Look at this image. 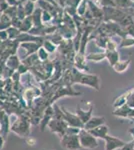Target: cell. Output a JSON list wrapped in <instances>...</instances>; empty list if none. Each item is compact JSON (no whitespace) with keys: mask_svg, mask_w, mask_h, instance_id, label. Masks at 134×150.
Returning a JSON list of instances; mask_svg holds the SVG:
<instances>
[{"mask_svg":"<svg viewBox=\"0 0 134 150\" xmlns=\"http://www.w3.org/2000/svg\"><path fill=\"white\" fill-rule=\"evenodd\" d=\"M43 47L46 49L48 53H52L56 50V44L52 42L51 40H44L43 42Z\"/></svg>","mask_w":134,"mask_h":150,"instance_id":"21","label":"cell"},{"mask_svg":"<svg viewBox=\"0 0 134 150\" xmlns=\"http://www.w3.org/2000/svg\"><path fill=\"white\" fill-rule=\"evenodd\" d=\"M12 25V19L7 14L3 13L0 17V30H6Z\"/></svg>","mask_w":134,"mask_h":150,"instance_id":"16","label":"cell"},{"mask_svg":"<svg viewBox=\"0 0 134 150\" xmlns=\"http://www.w3.org/2000/svg\"><path fill=\"white\" fill-rule=\"evenodd\" d=\"M37 56L40 61H46V60L48 59V52L46 51V49L44 47L40 46L37 51Z\"/></svg>","mask_w":134,"mask_h":150,"instance_id":"22","label":"cell"},{"mask_svg":"<svg viewBox=\"0 0 134 150\" xmlns=\"http://www.w3.org/2000/svg\"><path fill=\"white\" fill-rule=\"evenodd\" d=\"M41 44L36 42H22L21 43V47H23L24 49L27 51L26 56H29V54H33V53L37 52Z\"/></svg>","mask_w":134,"mask_h":150,"instance_id":"11","label":"cell"},{"mask_svg":"<svg viewBox=\"0 0 134 150\" xmlns=\"http://www.w3.org/2000/svg\"><path fill=\"white\" fill-rule=\"evenodd\" d=\"M130 119H131V120H132V121L134 122V117H132V118H130Z\"/></svg>","mask_w":134,"mask_h":150,"instance_id":"34","label":"cell"},{"mask_svg":"<svg viewBox=\"0 0 134 150\" xmlns=\"http://www.w3.org/2000/svg\"><path fill=\"white\" fill-rule=\"evenodd\" d=\"M10 130L20 137H28L30 134V121L25 116H19L10 125Z\"/></svg>","mask_w":134,"mask_h":150,"instance_id":"2","label":"cell"},{"mask_svg":"<svg viewBox=\"0 0 134 150\" xmlns=\"http://www.w3.org/2000/svg\"><path fill=\"white\" fill-rule=\"evenodd\" d=\"M53 114H54V109H52V107H48L45 111L42 120H40L41 130H44V127H46V125H48L49 121L53 118Z\"/></svg>","mask_w":134,"mask_h":150,"instance_id":"12","label":"cell"},{"mask_svg":"<svg viewBox=\"0 0 134 150\" xmlns=\"http://www.w3.org/2000/svg\"><path fill=\"white\" fill-rule=\"evenodd\" d=\"M60 144H61L63 148H65L66 150H79L82 148L79 141L78 134H64L63 136H61Z\"/></svg>","mask_w":134,"mask_h":150,"instance_id":"4","label":"cell"},{"mask_svg":"<svg viewBox=\"0 0 134 150\" xmlns=\"http://www.w3.org/2000/svg\"><path fill=\"white\" fill-rule=\"evenodd\" d=\"M4 141H5V138L0 134V150L3 148V145H4Z\"/></svg>","mask_w":134,"mask_h":150,"instance_id":"32","label":"cell"},{"mask_svg":"<svg viewBox=\"0 0 134 150\" xmlns=\"http://www.w3.org/2000/svg\"><path fill=\"white\" fill-rule=\"evenodd\" d=\"M47 126L49 127L51 132L56 133V134H58L61 137L65 134V132H66V129L68 128V124L63 118H61V119L52 118L49 121V123H48Z\"/></svg>","mask_w":134,"mask_h":150,"instance_id":"5","label":"cell"},{"mask_svg":"<svg viewBox=\"0 0 134 150\" xmlns=\"http://www.w3.org/2000/svg\"><path fill=\"white\" fill-rule=\"evenodd\" d=\"M134 44V39L133 38H130V39H126V38H124L122 40V42H121L120 44V47H128V46H132Z\"/></svg>","mask_w":134,"mask_h":150,"instance_id":"26","label":"cell"},{"mask_svg":"<svg viewBox=\"0 0 134 150\" xmlns=\"http://www.w3.org/2000/svg\"><path fill=\"white\" fill-rule=\"evenodd\" d=\"M120 150H134V140L128 142V143H125L120 148Z\"/></svg>","mask_w":134,"mask_h":150,"instance_id":"29","label":"cell"},{"mask_svg":"<svg viewBox=\"0 0 134 150\" xmlns=\"http://www.w3.org/2000/svg\"><path fill=\"white\" fill-rule=\"evenodd\" d=\"M126 101H127V93L123 94V95L119 96L118 98L115 99V101H114V103H113L114 108L116 109V108H119V107H121V106L125 105Z\"/></svg>","mask_w":134,"mask_h":150,"instance_id":"20","label":"cell"},{"mask_svg":"<svg viewBox=\"0 0 134 150\" xmlns=\"http://www.w3.org/2000/svg\"><path fill=\"white\" fill-rule=\"evenodd\" d=\"M33 26V19H32V15L26 16L25 18L22 20L21 22V26H20V31L21 32H28Z\"/></svg>","mask_w":134,"mask_h":150,"instance_id":"14","label":"cell"},{"mask_svg":"<svg viewBox=\"0 0 134 150\" xmlns=\"http://www.w3.org/2000/svg\"><path fill=\"white\" fill-rule=\"evenodd\" d=\"M88 131L93 135L94 137H96L97 139L100 138V139H104L105 137L108 135V126L105 124H102L100 126L96 127V128H93L91 130H88Z\"/></svg>","mask_w":134,"mask_h":150,"instance_id":"9","label":"cell"},{"mask_svg":"<svg viewBox=\"0 0 134 150\" xmlns=\"http://www.w3.org/2000/svg\"><path fill=\"white\" fill-rule=\"evenodd\" d=\"M106 58V52H97V53H90L86 56V60H90V61L99 62Z\"/></svg>","mask_w":134,"mask_h":150,"instance_id":"18","label":"cell"},{"mask_svg":"<svg viewBox=\"0 0 134 150\" xmlns=\"http://www.w3.org/2000/svg\"><path fill=\"white\" fill-rule=\"evenodd\" d=\"M26 142H27L28 145H30V146H34V145L36 144V139L32 138L31 136H28L27 138H26Z\"/></svg>","mask_w":134,"mask_h":150,"instance_id":"30","label":"cell"},{"mask_svg":"<svg viewBox=\"0 0 134 150\" xmlns=\"http://www.w3.org/2000/svg\"><path fill=\"white\" fill-rule=\"evenodd\" d=\"M17 70H18V73L19 74H24V73H26V72H27L28 70H29V66H27V65L24 64V63H21L18 66Z\"/></svg>","mask_w":134,"mask_h":150,"instance_id":"28","label":"cell"},{"mask_svg":"<svg viewBox=\"0 0 134 150\" xmlns=\"http://www.w3.org/2000/svg\"><path fill=\"white\" fill-rule=\"evenodd\" d=\"M62 111H63V118H64V120L67 122L68 126L83 128L84 124H83V122L80 120L78 115L73 114V113H70L69 111L65 110L64 108H62Z\"/></svg>","mask_w":134,"mask_h":150,"instance_id":"6","label":"cell"},{"mask_svg":"<svg viewBox=\"0 0 134 150\" xmlns=\"http://www.w3.org/2000/svg\"><path fill=\"white\" fill-rule=\"evenodd\" d=\"M8 37L6 30H0V40H6Z\"/></svg>","mask_w":134,"mask_h":150,"instance_id":"31","label":"cell"},{"mask_svg":"<svg viewBox=\"0 0 134 150\" xmlns=\"http://www.w3.org/2000/svg\"><path fill=\"white\" fill-rule=\"evenodd\" d=\"M92 110H93V106H90V108L88 110H83L81 109L80 107H77L76 109V114L78 115V117L80 118V120H81L82 122H83V124H85L90 118L92 117Z\"/></svg>","mask_w":134,"mask_h":150,"instance_id":"10","label":"cell"},{"mask_svg":"<svg viewBox=\"0 0 134 150\" xmlns=\"http://www.w3.org/2000/svg\"><path fill=\"white\" fill-rule=\"evenodd\" d=\"M128 132L131 134V136H132V138L134 140V128H130V129L128 130Z\"/></svg>","mask_w":134,"mask_h":150,"instance_id":"33","label":"cell"},{"mask_svg":"<svg viewBox=\"0 0 134 150\" xmlns=\"http://www.w3.org/2000/svg\"><path fill=\"white\" fill-rule=\"evenodd\" d=\"M53 16H51V14L49 13V11L44 10L42 11V22H48L52 19Z\"/></svg>","mask_w":134,"mask_h":150,"instance_id":"27","label":"cell"},{"mask_svg":"<svg viewBox=\"0 0 134 150\" xmlns=\"http://www.w3.org/2000/svg\"><path fill=\"white\" fill-rule=\"evenodd\" d=\"M6 31H7V34H8L9 39H16L21 33L20 29L14 27V26H10L8 29H6Z\"/></svg>","mask_w":134,"mask_h":150,"instance_id":"19","label":"cell"},{"mask_svg":"<svg viewBox=\"0 0 134 150\" xmlns=\"http://www.w3.org/2000/svg\"><path fill=\"white\" fill-rule=\"evenodd\" d=\"M81 128L78 127H72V126H68V128L66 129V132L65 134H70V135H74V134H79Z\"/></svg>","mask_w":134,"mask_h":150,"instance_id":"25","label":"cell"},{"mask_svg":"<svg viewBox=\"0 0 134 150\" xmlns=\"http://www.w3.org/2000/svg\"><path fill=\"white\" fill-rule=\"evenodd\" d=\"M70 80H72L71 83L83 84V85L92 87L96 90L100 89V81H99V77L97 75L83 73L77 68H73L72 72H70Z\"/></svg>","mask_w":134,"mask_h":150,"instance_id":"1","label":"cell"},{"mask_svg":"<svg viewBox=\"0 0 134 150\" xmlns=\"http://www.w3.org/2000/svg\"><path fill=\"white\" fill-rule=\"evenodd\" d=\"M102 124H105V118L100 116H92L91 118L84 124L83 128L86 130H91L93 128L100 126Z\"/></svg>","mask_w":134,"mask_h":150,"instance_id":"8","label":"cell"},{"mask_svg":"<svg viewBox=\"0 0 134 150\" xmlns=\"http://www.w3.org/2000/svg\"><path fill=\"white\" fill-rule=\"evenodd\" d=\"M20 64L21 63H20V60H19V58L17 57L16 55H14V54L10 55V56L7 58V60H6V66L8 67V68L12 69V70L17 69Z\"/></svg>","mask_w":134,"mask_h":150,"instance_id":"15","label":"cell"},{"mask_svg":"<svg viewBox=\"0 0 134 150\" xmlns=\"http://www.w3.org/2000/svg\"><path fill=\"white\" fill-rule=\"evenodd\" d=\"M78 136H79V141H80V144H81L82 148L94 149L98 146L97 138L94 137L88 130L84 129V128H81Z\"/></svg>","mask_w":134,"mask_h":150,"instance_id":"3","label":"cell"},{"mask_svg":"<svg viewBox=\"0 0 134 150\" xmlns=\"http://www.w3.org/2000/svg\"><path fill=\"white\" fill-rule=\"evenodd\" d=\"M129 64H130V60H124V61H118L116 62L115 64L112 66V68L115 70L117 73H123L124 71H126L127 68L129 67Z\"/></svg>","mask_w":134,"mask_h":150,"instance_id":"13","label":"cell"},{"mask_svg":"<svg viewBox=\"0 0 134 150\" xmlns=\"http://www.w3.org/2000/svg\"><path fill=\"white\" fill-rule=\"evenodd\" d=\"M24 7V11H25V15L26 16H29L32 14V12L34 11V2L31 1V0H28L27 2H26L25 6Z\"/></svg>","mask_w":134,"mask_h":150,"instance_id":"23","label":"cell"},{"mask_svg":"<svg viewBox=\"0 0 134 150\" xmlns=\"http://www.w3.org/2000/svg\"><path fill=\"white\" fill-rule=\"evenodd\" d=\"M106 58L108 59V61L111 66H113V65L119 60V54L116 50H107Z\"/></svg>","mask_w":134,"mask_h":150,"instance_id":"17","label":"cell"},{"mask_svg":"<svg viewBox=\"0 0 134 150\" xmlns=\"http://www.w3.org/2000/svg\"><path fill=\"white\" fill-rule=\"evenodd\" d=\"M86 4H87V1L86 0H82L80 3H78V9H77V13L79 14L80 16H83L84 13L86 12Z\"/></svg>","mask_w":134,"mask_h":150,"instance_id":"24","label":"cell"},{"mask_svg":"<svg viewBox=\"0 0 134 150\" xmlns=\"http://www.w3.org/2000/svg\"><path fill=\"white\" fill-rule=\"evenodd\" d=\"M105 141V150H116L120 149L124 144L126 143L125 141L121 140L117 137L111 136V135H107L105 138L103 139Z\"/></svg>","mask_w":134,"mask_h":150,"instance_id":"7","label":"cell"}]
</instances>
